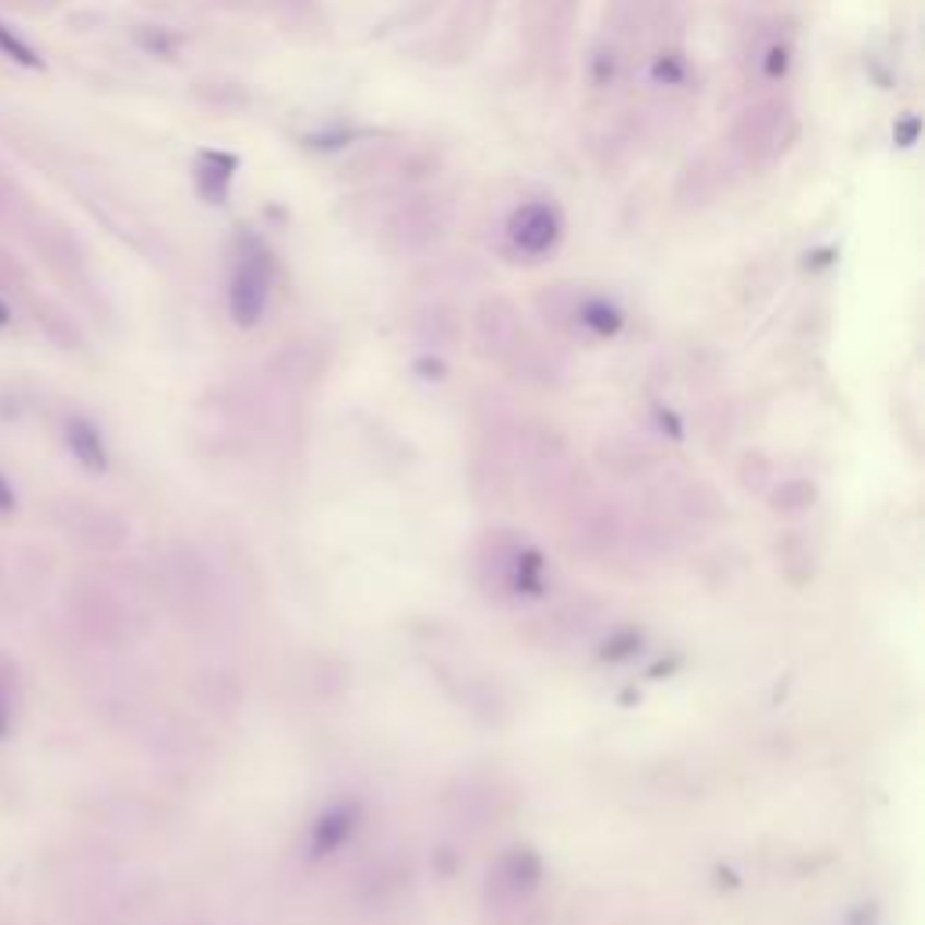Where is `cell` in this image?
I'll use <instances>...</instances> for the list:
<instances>
[{
	"mask_svg": "<svg viewBox=\"0 0 925 925\" xmlns=\"http://www.w3.org/2000/svg\"><path fill=\"white\" fill-rule=\"evenodd\" d=\"M268 289H272V257L264 253V247H257V242H242L236 272H231V283H228L231 319H236L239 326H253V322L264 315Z\"/></svg>",
	"mask_w": 925,
	"mask_h": 925,
	"instance_id": "6",
	"label": "cell"
},
{
	"mask_svg": "<svg viewBox=\"0 0 925 925\" xmlns=\"http://www.w3.org/2000/svg\"><path fill=\"white\" fill-rule=\"evenodd\" d=\"M8 322H11V311H8L4 304H0V329H4V326H8Z\"/></svg>",
	"mask_w": 925,
	"mask_h": 925,
	"instance_id": "16",
	"label": "cell"
},
{
	"mask_svg": "<svg viewBox=\"0 0 925 925\" xmlns=\"http://www.w3.org/2000/svg\"><path fill=\"white\" fill-rule=\"evenodd\" d=\"M800 137V120L784 98H759L737 112L726 134V156L737 170H767L789 153Z\"/></svg>",
	"mask_w": 925,
	"mask_h": 925,
	"instance_id": "2",
	"label": "cell"
},
{
	"mask_svg": "<svg viewBox=\"0 0 925 925\" xmlns=\"http://www.w3.org/2000/svg\"><path fill=\"white\" fill-rule=\"evenodd\" d=\"M734 170L737 167H734V159L726 156V148H723V153L698 156L684 170V178H680V184H676L680 211H701V206H709L716 195L726 189V181H731Z\"/></svg>",
	"mask_w": 925,
	"mask_h": 925,
	"instance_id": "8",
	"label": "cell"
},
{
	"mask_svg": "<svg viewBox=\"0 0 925 925\" xmlns=\"http://www.w3.org/2000/svg\"><path fill=\"white\" fill-rule=\"evenodd\" d=\"M437 164L434 153H427L420 145L409 142H380V145H362L358 153L344 164V178L351 181H369V178H395V181H412L431 173Z\"/></svg>",
	"mask_w": 925,
	"mask_h": 925,
	"instance_id": "4",
	"label": "cell"
},
{
	"mask_svg": "<svg viewBox=\"0 0 925 925\" xmlns=\"http://www.w3.org/2000/svg\"><path fill=\"white\" fill-rule=\"evenodd\" d=\"M561 236H564V221H561L557 206L546 200L520 203L510 214V221H506V242L514 247L517 257H528V261H539L557 250Z\"/></svg>",
	"mask_w": 925,
	"mask_h": 925,
	"instance_id": "7",
	"label": "cell"
},
{
	"mask_svg": "<svg viewBox=\"0 0 925 925\" xmlns=\"http://www.w3.org/2000/svg\"><path fill=\"white\" fill-rule=\"evenodd\" d=\"M347 214L362 231L373 236L391 250H423L442 236L453 221V206L434 192L412 189H384L358 195L347 203Z\"/></svg>",
	"mask_w": 925,
	"mask_h": 925,
	"instance_id": "1",
	"label": "cell"
},
{
	"mask_svg": "<svg viewBox=\"0 0 925 925\" xmlns=\"http://www.w3.org/2000/svg\"><path fill=\"white\" fill-rule=\"evenodd\" d=\"M0 51H4L8 58H15V62H22V65H37V55H33L19 37H11L4 26H0Z\"/></svg>",
	"mask_w": 925,
	"mask_h": 925,
	"instance_id": "13",
	"label": "cell"
},
{
	"mask_svg": "<svg viewBox=\"0 0 925 925\" xmlns=\"http://www.w3.org/2000/svg\"><path fill=\"white\" fill-rule=\"evenodd\" d=\"M578 0H525V40L536 62L557 69L572 37Z\"/></svg>",
	"mask_w": 925,
	"mask_h": 925,
	"instance_id": "5",
	"label": "cell"
},
{
	"mask_svg": "<svg viewBox=\"0 0 925 925\" xmlns=\"http://www.w3.org/2000/svg\"><path fill=\"white\" fill-rule=\"evenodd\" d=\"M347 831H351V814H347V809H333V814H326L315 828V853H329L333 846H340V842L347 839Z\"/></svg>",
	"mask_w": 925,
	"mask_h": 925,
	"instance_id": "12",
	"label": "cell"
},
{
	"mask_svg": "<svg viewBox=\"0 0 925 925\" xmlns=\"http://www.w3.org/2000/svg\"><path fill=\"white\" fill-rule=\"evenodd\" d=\"M495 0H459L453 15L445 19V26L420 44H412V55H420L423 62L434 65H459L481 48L484 29L492 22Z\"/></svg>",
	"mask_w": 925,
	"mask_h": 925,
	"instance_id": "3",
	"label": "cell"
},
{
	"mask_svg": "<svg viewBox=\"0 0 925 925\" xmlns=\"http://www.w3.org/2000/svg\"><path fill=\"white\" fill-rule=\"evenodd\" d=\"M473 333H478V344L484 355H510L520 351V340H525V329H520V315L517 308L506 297H492L484 300L473 315Z\"/></svg>",
	"mask_w": 925,
	"mask_h": 925,
	"instance_id": "9",
	"label": "cell"
},
{
	"mask_svg": "<svg viewBox=\"0 0 925 925\" xmlns=\"http://www.w3.org/2000/svg\"><path fill=\"white\" fill-rule=\"evenodd\" d=\"M65 442L73 448V456L80 459V467L95 470V473H106L109 470V453H106V442H101L98 427L84 420V416H73L65 423Z\"/></svg>",
	"mask_w": 925,
	"mask_h": 925,
	"instance_id": "10",
	"label": "cell"
},
{
	"mask_svg": "<svg viewBox=\"0 0 925 925\" xmlns=\"http://www.w3.org/2000/svg\"><path fill=\"white\" fill-rule=\"evenodd\" d=\"M231 170H236V159L225 153H203L200 156V173H195V184H200V195L211 203H221L228 184H231Z\"/></svg>",
	"mask_w": 925,
	"mask_h": 925,
	"instance_id": "11",
	"label": "cell"
},
{
	"mask_svg": "<svg viewBox=\"0 0 925 925\" xmlns=\"http://www.w3.org/2000/svg\"><path fill=\"white\" fill-rule=\"evenodd\" d=\"M19 510V495L11 489V481L0 473V514H15Z\"/></svg>",
	"mask_w": 925,
	"mask_h": 925,
	"instance_id": "15",
	"label": "cell"
},
{
	"mask_svg": "<svg viewBox=\"0 0 925 925\" xmlns=\"http://www.w3.org/2000/svg\"><path fill=\"white\" fill-rule=\"evenodd\" d=\"M11 723H15V701H11L8 676H0V742L11 734Z\"/></svg>",
	"mask_w": 925,
	"mask_h": 925,
	"instance_id": "14",
	"label": "cell"
}]
</instances>
